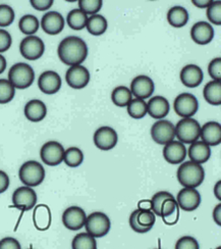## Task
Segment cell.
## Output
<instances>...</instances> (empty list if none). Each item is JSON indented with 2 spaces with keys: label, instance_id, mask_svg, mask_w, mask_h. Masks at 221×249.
<instances>
[{
  "label": "cell",
  "instance_id": "obj_57",
  "mask_svg": "<svg viewBox=\"0 0 221 249\" xmlns=\"http://www.w3.org/2000/svg\"><path fill=\"white\" fill-rule=\"evenodd\" d=\"M29 249H33V248H29Z\"/></svg>",
  "mask_w": 221,
  "mask_h": 249
},
{
  "label": "cell",
  "instance_id": "obj_33",
  "mask_svg": "<svg viewBox=\"0 0 221 249\" xmlns=\"http://www.w3.org/2000/svg\"><path fill=\"white\" fill-rule=\"evenodd\" d=\"M72 249H97L96 238L88 233H80L75 236L71 242Z\"/></svg>",
  "mask_w": 221,
  "mask_h": 249
},
{
  "label": "cell",
  "instance_id": "obj_34",
  "mask_svg": "<svg viewBox=\"0 0 221 249\" xmlns=\"http://www.w3.org/2000/svg\"><path fill=\"white\" fill-rule=\"evenodd\" d=\"M20 32L28 36H33L39 29V20L33 15H26L18 22Z\"/></svg>",
  "mask_w": 221,
  "mask_h": 249
},
{
  "label": "cell",
  "instance_id": "obj_45",
  "mask_svg": "<svg viewBox=\"0 0 221 249\" xmlns=\"http://www.w3.org/2000/svg\"><path fill=\"white\" fill-rule=\"evenodd\" d=\"M13 43V38L6 30L0 29V53L7 51Z\"/></svg>",
  "mask_w": 221,
  "mask_h": 249
},
{
  "label": "cell",
  "instance_id": "obj_25",
  "mask_svg": "<svg viewBox=\"0 0 221 249\" xmlns=\"http://www.w3.org/2000/svg\"><path fill=\"white\" fill-rule=\"evenodd\" d=\"M211 157V149L209 145L203 141H196L191 144L188 148V158L191 161L202 164Z\"/></svg>",
  "mask_w": 221,
  "mask_h": 249
},
{
  "label": "cell",
  "instance_id": "obj_24",
  "mask_svg": "<svg viewBox=\"0 0 221 249\" xmlns=\"http://www.w3.org/2000/svg\"><path fill=\"white\" fill-rule=\"evenodd\" d=\"M159 216L162 217L164 223L168 226H172L177 223L178 219H180V207H178L174 197L164 200L161 205Z\"/></svg>",
  "mask_w": 221,
  "mask_h": 249
},
{
  "label": "cell",
  "instance_id": "obj_12",
  "mask_svg": "<svg viewBox=\"0 0 221 249\" xmlns=\"http://www.w3.org/2000/svg\"><path fill=\"white\" fill-rule=\"evenodd\" d=\"M94 144L103 151H108L117 146L119 142V135L114 129L110 127H100L94 134Z\"/></svg>",
  "mask_w": 221,
  "mask_h": 249
},
{
  "label": "cell",
  "instance_id": "obj_47",
  "mask_svg": "<svg viewBox=\"0 0 221 249\" xmlns=\"http://www.w3.org/2000/svg\"><path fill=\"white\" fill-rule=\"evenodd\" d=\"M136 212L138 211H134L132 213V214L130 215V226L132 229L136 232V233H139V234H145V233H148L151 229H148V228H143L142 226H140L136 222Z\"/></svg>",
  "mask_w": 221,
  "mask_h": 249
},
{
  "label": "cell",
  "instance_id": "obj_44",
  "mask_svg": "<svg viewBox=\"0 0 221 249\" xmlns=\"http://www.w3.org/2000/svg\"><path fill=\"white\" fill-rule=\"evenodd\" d=\"M208 74L213 81H221V57L214 58L208 66Z\"/></svg>",
  "mask_w": 221,
  "mask_h": 249
},
{
  "label": "cell",
  "instance_id": "obj_19",
  "mask_svg": "<svg viewBox=\"0 0 221 249\" xmlns=\"http://www.w3.org/2000/svg\"><path fill=\"white\" fill-rule=\"evenodd\" d=\"M41 27L48 35H57L65 28V18L57 12L46 13L41 19Z\"/></svg>",
  "mask_w": 221,
  "mask_h": 249
},
{
  "label": "cell",
  "instance_id": "obj_21",
  "mask_svg": "<svg viewBox=\"0 0 221 249\" xmlns=\"http://www.w3.org/2000/svg\"><path fill=\"white\" fill-rule=\"evenodd\" d=\"M181 81L186 87L196 88L203 82V71L196 65H187L181 71Z\"/></svg>",
  "mask_w": 221,
  "mask_h": 249
},
{
  "label": "cell",
  "instance_id": "obj_30",
  "mask_svg": "<svg viewBox=\"0 0 221 249\" xmlns=\"http://www.w3.org/2000/svg\"><path fill=\"white\" fill-rule=\"evenodd\" d=\"M107 20L101 15H94L88 18L86 28L88 32L94 36H100L107 30Z\"/></svg>",
  "mask_w": 221,
  "mask_h": 249
},
{
  "label": "cell",
  "instance_id": "obj_1",
  "mask_svg": "<svg viewBox=\"0 0 221 249\" xmlns=\"http://www.w3.org/2000/svg\"><path fill=\"white\" fill-rule=\"evenodd\" d=\"M59 59L68 66H80L88 56V47L85 41L77 36L63 39L58 45Z\"/></svg>",
  "mask_w": 221,
  "mask_h": 249
},
{
  "label": "cell",
  "instance_id": "obj_43",
  "mask_svg": "<svg viewBox=\"0 0 221 249\" xmlns=\"http://www.w3.org/2000/svg\"><path fill=\"white\" fill-rule=\"evenodd\" d=\"M175 249H200V245L194 237L184 236L176 241Z\"/></svg>",
  "mask_w": 221,
  "mask_h": 249
},
{
  "label": "cell",
  "instance_id": "obj_5",
  "mask_svg": "<svg viewBox=\"0 0 221 249\" xmlns=\"http://www.w3.org/2000/svg\"><path fill=\"white\" fill-rule=\"evenodd\" d=\"M175 137L183 144H192L200 138L201 126L198 121L192 118L182 119L176 124Z\"/></svg>",
  "mask_w": 221,
  "mask_h": 249
},
{
  "label": "cell",
  "instance_id": "obj_52",
  "mask_svg": "<svg viewBox=\"0 0 221 249\" xmlns=\"http://www.w3.org/2000/svg\"><path fill=\"white\" fill-rule=\"evenodd\" d=\"M139 210H151V201L150 200H141L138 203Z\"/></svg>",
  "mask_w": 221,
  "mask_h": 249
},
{
  "label": "cell",
  "instance_id": "obj_55",
  "mask_svg": "<svg viewBox=\"0 0 221 249\" xmlns=\"http://www.w3.org/2000/svg\"><path fill=\"white\" fill-rule=\"evenodd\" d=\"M215 249H221V247L219 246V247H217V248H215Z\"/></svg>",
  "mask_w": 221,
  "mask_h": 249
},
{
  "label": "cell",
  "instance_id": "obj_3",
  "mask_svg": "<svg viewBox=\"0 0 221 249\" xmlns=\"http://www.w3.org/2000/svg\"><path fill=\"white\" fill-rule=\"evenodd\" d=\"M35 71L30 65L18 62L10 68L8 71V81L17 89L29 88L34 83Z\"/></svg>",
  "mask_w": 221,
  "mask_h": 249
},
{
  "label": "cell",
  "instance_id": "obj_14",
  "mask_svg": "<svg viewBox=\"0 0 221 249\" xmlns=\"http://www.w3.org/2000/svg\"><path fill=\"white\" fill-rule=\"evenodd\" d=\"M66 80L69 87L73 89H83L89 84L90 72L87 68L81 65L72 66L67 71Z\"/></svg>",
  "mask_w": 221,
  "mask_h": 249
},
{
  "label": "cell",
  "instance_id": "obj_49",
  "mask_svg": "<svg viewBox=\"0 0 221 249\" xmlns=\"http://www.w3.org/2000/svg\"><path fill=\"white\" fill-rule=\"evenodd\" d=\"M9 177L7 176V174L3 171L0 170V194L5 192L8 187H9Z\"/></svg>",
  "mask_w": 221,
  "mask_h": 249
},
{
  "label": "cell",
  "instance_id": "obj_20",
  "mask_svg": "<svg viewBox=\"0 0 221 249\" xmlns=\"http://www.w3.org/2000/svg\"><path fill=\"white\" fill-rule=\"evenodd\" d=\"M191 37L195 43L206 45L211 42L214 37V30L207 22H198L191 30Z\"/></svg>",
  "mask_w": 221,
  "mask_h": 249
},
{
  "label": "cell",
  "instance_id": "obj_51",
  "mask_svg": "<svg viewBox=\"0 0 221 249\" xmlns=\"http://www.w3.org/2000/svg\"><path fill=\"white\" fill-rule=\"evenodd\" d=\"M192 2L197 6V7H201V8H206L210 4H211V0H204V1H199V0H192Z\"/></svg>",
  "mask_w": 221,
  "mask_h": 249
},
{
  "label": "cell",
  "instance_id": "obj_13",
  "mask_svg": "<svg viewBox=\"0 0 221 249\" xmlns=\"http://www.w3.org/2000/svg\"><path fill=\"white\" fill-rule=\"evenodd\" d=\"M86 219L85 211L79 206H70L62 214V223L70 231L81 230L85 226Z\"/></svg>",
  "mask_w": 221,
  "mask_h": 249
},
{
  "label": "cell",
  "instance_id": "obj_41",
  "mask_svg": "<svg viewBox=\"0 0 221 249\" xmlns=\"http://www.w3.org/2000/svg\"><path fill=\"white\" fill-rule=\"evenodd\" d=\"M15 20V12L12 6L0 4V27L5 28L12 25Z\"/></svg>",
  "mask_w": 221,
  "mask_h": 249
},
{
  "label": "cell",
  "instance_id": "obj_4",
  "mask_svg": "<svg viewBox=\"0 0 221 249\" xmlns=\"http://www.w3.org/2000/svg\"><path fill=\"white\" fill-rule=\"evenodd\" d=\"M19 180L25 186L36 187L42 184L45 179V169L36 160L26 161L18 172Z\"/></svg>",
  "mask_w": 221,
  "mask_h": 249
},
{
  "label": "cell",
  "instance_id": "obj_56",
  "mask_svg": "<svg viewBox=\"0 0 221 249\" xmlns=\"http://www.w3.org/2000/svg\"><path fill=\"white\" fill-rule=\"evenodd\" d=\"M155 249H160V248H155Z\"/></svg>",
  "mask_w": 221,
  "mask_h": 249
},
{
  "label": "cell",
  "instance_id": "obj_54",
  "mask_svg": "<svg viewBox=\"0 0 221 249\" xmlns=\"http://www.w3.org/2000/svg\"><path fill=\"white\" fill-rule=\"evenodd\" d=\"M5 69H6V59L2 54H0V74H2V72L5 71Z\"/></svg>",
  "mask_w": 221,
  "mask_h": 249
},
{
  "label": "cell",
  "instance_id": "obj_48",
  "mask_svg": "<svg viewBox=\"0 0 221 249\" xmlns=\"http://www.w3.org/2000/svg\"><path fill=\"white\" fill-rule=\"evenodd\" d=\"M30 2L32 6L39 12H45L53 4V0H31Z\"/></svg>",
  "mask_w": 221,
  "mask_h": 249
},
{
  "label": "cell",
  "instance_id": "obj_31",
  "mask_svg": "<svg viewBox=\"0 0 221 249\" xmlns=\"http://www.w3.org/2000/svg\"><path fill=\"white\" fill-rule=\"evenodd\" d=\"M133 99V94L129 88L125 86H119L112 91L111 100L119 107H128Z\"/></svg>",
  "mask_w": 221,
  "mask_h": 249
},
{
  "label": "cell",
  "instance_id": "obj_40",
  "mask_svg": "<svg viewBox=\"0 0 221 249\" xmlns=\"http://www.w3.org/2000/svg\"><path fill=\"white\" fill-rule=\"evenodd\" d=\"M168 198H173V195L170 192L166 191H160L157 192L156 194L153 195L151 198V211L155 213V215H160V210H161V205L164 202V200Z\"/></svg>",
  "mask_w": 221,
  "mask_h": 249
},
{
  "label": "cell",
  "instance_id": "obj_46",
  "mask_svg": "<svg viewBox=\"0 0 221 249\" xmlns=\"http://www.w3.org/2000/svg\"><path fill=\"white\" fill-rule=\"evenodd\" d=\"M0 249H22V246L16 238L5 237L0 240Z\"/></svg>",
  "mask_w": 221,
  "mask_h": 249
},
{
  "label": "cell",
  "instance_id": "obj_38",
  "mask_svg": "<svg viewBox=\"0 0 221 249\" xmlns=\"http://www.w3.org/2000/svg\"><path fill=\"white\" fill-rule=\"evenodd\" d=\"M136 222L143 228L152 229L156 222V215L151 210H136Z\"/></svg>",
  "mask_w": 221,
  "mask_h": 249
},
{
  "label": "cell",
  "instance_id": "obj_11",
  "mask_svg": "<svg viewBox=\"0 0 221 249\" xmlns=\"http://www.w3.org/2000/svg\"><path fill=\"white\" fill-rule=\"evenodd\" d=\"M13 203L16 209L23 212L30 211L37 203V194L31 187H19L13 194Z\"/></svg>",
  "mask_w": 221,
  "mask_h": 249
},
{
  "label": "cell",
  "instance_id": "obj_18",
  "mask_svg": "<svg viewBox=\"0 0 221 249\" xmlns=\"http://www.w3.org/2000/svg\"><path fill=\"white\" fill-rule=\"evenodd\" d=\"M163 157L167 162L171 164L182 163L187 157V148L180 141H171L164 145Z\"/></svg>",
  "mask_w": 221,
  "mask_h": 249
},
{
  "label": "cell",
  "instance_id": "obj_42",
  "mask_svg": "<svg viewBox=\"0 0 221 249\" xmlns=\"http://www.w3.org/2000/svg\"><path fill=\"white\" fill-rule=\"evenodd\" d=\"M207 18L214 25H221V1H212L207 7Z\"/></svg>",
  "mask_w": 221,
  "mask_h": 249
},
{
  "label": "cell",
  "instance_id": "obj_23",
  "mask_svg": "<svg viewBox=\"0 0 221 249\" xmlns=\"http://www.w3.org/2000/svg\"><path fill=\"white\" fill-rule=\"evenodd\" d=\"M170 102L163 96H154L147 103V113L156 120L164 119L170 112Z\"/></svg>",
  "mask_w": 221,
  "mask_h": 249
},
{
  "label": "cell",
  "instance_id": "obj_50",
  "mask_svg": "<svg viewBox=\"0 0 221 249\" xmlns=\"http://www.w3.org/2000/svg\"><path fill=\"white\" fill-rule=\"evenodd\" d=\"M213 220L216 225L221 226V203L217 204L213 211Z\"/></svg>",
  "mask_w": 221,
  "mask_h": 249
},
{
  "label": "cell",
  "instance_id": "obj_53",
  "mask_svg": "<svg viewBox=\"0 0 221 249\" xmlns=\"http://www.w3.org/2000/svg\"><path fill=\"white\" fill-rule=\"evenodd\" d=\"M214 195L218 200H221V181L220 180L214 186Z\"/></svg>",
  "mask_w": 221,
  "mask_h": 249
},
{
  "label": "cell",
  "instance_id": "obj_10",
  "mask_svg": "<svg viewBox=\"0 0 221 249\" xmlns=\"http://www.w3.org/2000/svg\"><path fill=\"white\" fill-rule=\"evenodd\" d=\"M65 148L56 141H49L42 146L40 157L42 161L49 167H56L63 161Z\"/></svg>",
  "mask_w": 221,
  "mask_h": 249
},
{
  "label": "cell",
  "instance_id": "obj_16",
  "mask_svg": "<svg viewBox=\"0 0 221 249\" xmlns=\"http://www.w3.org/2000/svg\"><path fill=\"white\" fill-rule=\"evenodd\" d=\"M155 86L154 82L148 76H138L136 77L131 84V92L135 97L139 99H147L149 98L154 92Z\"/></svg>",
  "mask_w": 221,
  "mask_h": 249
},
{
  "label": "cell",
  "instance_id": "obj_22",
  "mask_svg": "<svg viewBox=\"0 0 221 249\" xmlns=\"http://www.w3.org/2000/svg\"><path fill=\"white\" fill-rule=\"evenodd\" d=\"M200 137L209 146H216L221 143V126L214 121L206 123L201 127Z\"/></svg>",
  "mask_w": 221,
  "mask_h": 249
},
{
  "label": "cell",
  "instance_id": "obj_15",
  "mask_svg": "<svg viewBox=\"0 0 221 249\" xmlns=\"http://www.w3.org/2000/svg\"><path fill=\"white\" fill-rule=\"evenodd\" d=\"M178 207L186 212H193L201 204V195L194 188H184L177 194Z\"/></svg>",
  "mask_w": 221,
  "mask_h": 249
},
{
  "label": "cell",
  "instance_id": "obj_6",
  "mask_svg": "<svg viewBox=\"0 0 221 249\" xmlns=\"http://www.w3.org/2000/svg\"><path fill=\"white\" fill-rule=\"evenodd\" d=\"M84 227H86L87 233L92 237L101 238L109 233L111 222L105 213L101 212H95L87 216Z\"/></svg>",
  "mask_w": 221,
  "mask_h": 249
},
{
  "label": "cell",
  "instance_id": "obj_36",
  "mask_svg": "<svg viewBox=\"0 0 221 249\" xmlns=\"http://www.w3.org/2000/svg\"><path fill=\"white\" fill-rule=\"evenodd\" d=\"M128 113L133 119H143L147 115V103L143 99H132L128 105Z\"/></svg>",
  "mask_w": 221,
  "mask_h": 249
},
{
  "label": "cell",
  "instance_id": "obj_27",
  "mask_svg": "<svg viewBox=\"0 0 221 249\" xmlns=\"http://www.w3.org/2000/svg\"><path fill=\"white\" fill-rule=\"evenodd\" d=\"M33 222L40 231H45L51 225V212L45 204H40L34 210Z\"/></svg>",
  "mask_w": 221,
  "mask_h": 249
},
{
  "label": "cell",
  "instance_id": "obj_17",
  "mask_svg": "<svg viewBox=\"0 0 221 249\" xmlns=\"http://www.w3.org/2000/svg\"><path fill=\"white\" fill-rule=\"evenodd\" d=\"M61 84L62 82L60 76L53 71H46L42 72L38 80L39 89L48 95L57 93L61 88Z\"/></svg>",
  "mask_w": 221,
  "mask_h": 249
},
{
  "label": "cell",
  "instance_id": "obj_9",
  "mask_svg": "<svg viewBox=\"0 0 221 249\" xmlns=\"http://www.w3.org/2000/svg\"><path fill=\"white\" fill-rule=\"evenodd\" d=\"M20 54L28 60H37L45 51L44 42L37 36H28L23 39L19 45Z\"/></svg>",
  "mask_w": 221,
  "mask_h": 249
},
{
  "label": "cell",
  "instance_id": "obj_32",
  "mask_svg": "<svg viewBox=\"0 0 221 249\" xmlns=\"http://www.w3.org/2000/svg\"><path fill=\"white\" fill-rule=\"evenodd\" d=\"M87 20H88V16L78 8L70 10L67 18V22L69 28L77 31L83 30L85 28L87 25Z\"/></svg>",
  "mask_w": 221,
  "mask_h": 249
},
{
  "label": "cell",
  "instance_id": "obj_29",
  "mask_svg": "<svg viewBox=\"0 0 221 249\" xmlns=\"http://www.w3.org/2000/svg\"><path fill=\"white\" fill-rule=\"evenodd\" d=\"M203 94L205 100L212 106L221 105V82L211 81L204 87Z\"/></svg>",
  "mask_w": 221,
  "mask_h": 249
},
{
  "label": "cell",
  "instance_id": "obj_7",
  "mask_svg": "<svg viewBox=\"0 0 221 249\" xmlns=\"http://www.w3.org/2000/svg\"><path fill=\"white\" fill-rule=\"evenodd\" d=\"M173 107L177 116L183 119L192 118L199 109V102L191 93H182L175 98Z\"/></svg>",
  "mask_w": 221,
  "mask_h": 249
},
{
  "label": "cell",
  "instance_id": "obj_37",
  "mask_svg": "<svg viewBox=\"0 0 221 249\" xmlns=\"http://www.w3.org/2000/svg\"><path fill=\"white\" fill-rule=\"evenodd\" d=\"M16 94V88L6 79H0V105L12 101Z\"/></svg>",
  "mask_w": 221,
  "mask_h": 249
},
{
  "label": "cell",
  "instance_id": "obj_39",
  "mask_svg": "<svg viewBox=\"0 0 221 249\" xmlns=\"http://www.w3.org/2000/svg\"><path fill=\"white\" fill-rule=\"evenodd\" d=\"M102 0H79V9L86 15H97L102 8Z\"/></svg>",
  "mask_w": 221,
  "mask_h": 249
},
{
  "label": "cell",
  "instance_id": "obj_2",
  "mask_svg": "<svg viewBox=\"0 0 221 249\" xmlns=\"http://www.w3.org/2000/svg\"><path fill=\"white\" fill-rule=\"evenodd\" d=\"M177 180L185 188H194L201 185L205 179V171L201 164L185 161L177 170Z\"/></svg>",
  "mask_w": 221,
  "mask_h": 249
},
{
  "label": "cell",
  "instance_id": "obj_8",
  "mask_svg": "<svg viewBox=\"0 0 221 249\" xmlns=\"http://www.w3.org/2000/svg\"><path fill=\"white\" fill-rule=\"evenodd\" d=\"M151 137L155 143L160 145L173 141L175 138L174 124L166 120L157 121L151 127Z\"/></svg>",
  "mask_w": 221,
  "mask_h": 249
},
{
  "label": "cell",
  "instance_id": "obj_26",
  "mask_svg": "<svg viewBox=\"0 0 221 249\" xmlns=\"http://www.w3.org/2000/svg\"><path fill=\"white\" fill-rule=\"evenodd\" d=\"M47 115V107L45 103L38 99L30 100L25 107V116L31 122H41Z\"/></svg>",
  "mask_w": 221,
  "mask_h": 249
},
{
  "label": "cell",
  "instance_id": "obj_35",
  "mask_svg": "<svg viewBox=\"0 0 221 249\" xmlns=\"http://www.w3.org/2000/svg\"><path fill=\"white\" fill-rule=\"evenodd\" d=\"M63 161L69 168H78L84 161V153L78 147H69L68 149L65 150Z\"/></svg>",
  "mask_w": 221,
  "mask_h": 249
},
{
  "label": "cell",
  "instance_id": "obj_28",
  "mask_svg": "<svg viewBox=\"0 0 221 249\" xmlns=\"http://www.w3.org/2000/svg\"><path fill=\"white\" fill-rule=\"evenodd\" d=\"M167 20L174 28H183L188 22L187 10L180 5L173 6L168 10Z\"/></svg>",
  "mask_w": 221,
  "mask_h": 249
}]
</instances>
